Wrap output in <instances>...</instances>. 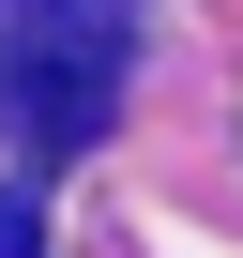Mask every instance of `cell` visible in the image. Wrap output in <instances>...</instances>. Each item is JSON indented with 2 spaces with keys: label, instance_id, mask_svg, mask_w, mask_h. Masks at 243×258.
<instances>
[{
  "label": "cell",
  "instance_id": "cell-2",
  "mask_svg": "<svg viewBox=\"0 0 243 258\" xmlns=\"http://www.w3.org/2000/svg\"><path fill=\"white\" fill-rule=\"evenodd\" d=\"M0 258H46V213L31 198H0Z\"/></svg>",
  "mask_w": 243,
  "mask_h": 258
},
{
  "label": "cell",
  "instance_id": "cell-1",
  "mask_svg": "<svg viewBox=\"0 0 243 258\" xmlns=\"http://www.w3.org/2000/svg\"><path fill=\"white\" fill-rule=\"evenodd\" d=\"M122 61H137V0H0V121L31 167L106 137Z\"/></svg>",
  "mask_w": 243,
  "mask_h": 258
}]
</instances>
